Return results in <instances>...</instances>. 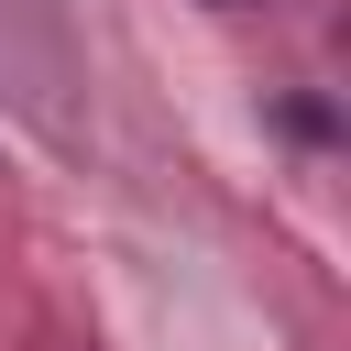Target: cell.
I'll use <instances>...</instances> for the list:
<instances>
[]
</instances>
